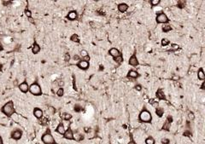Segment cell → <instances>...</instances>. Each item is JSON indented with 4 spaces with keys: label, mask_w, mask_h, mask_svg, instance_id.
I'll return each instance as SVG.
<instances>
[{
    "label": "cell",
    "mask_w": 205,
    "mask_h": 144,
    "mask_svg": "<svg viewBox=\"0 0 205 144\" xmlns=\"http://www.w3.org/2000/svg\"><path fill=\"white\" fill-rule=\"evenodd\" d=\"M62 118H63L64 120H66V121H68V120H70L72 118V115L70 114V113H64L63 114H62Z\"/></svg>",
    "instance_id": "cb8c5ba5"
},
{
    "label": "cell",
    "mask_w": 205,
    "mask_h": 144,
    "mask_svg": "<svg viewBox=\"0 0 205 144\" xmlns=\"http://www.w3.org/2000/svg\"><path fill=\"white\" fill-rule=\"evenodd\" d=\"M145 143L146 144H155V140L153 137L151 136H149L148 138L145 139Z\"/></svg>",
    "instance_id": "484cf974"
},
{
    "label": "cell",
    "mask_w": 205,
    "mask_h": 144,
    "mask_svg": "<svg viewBox=\"0 0 205 144\" xmlns=\"http://www.w3.org/2000/svg\"><path fill=\"white\" fill-rule=\"evenodd\" d=\"M138 120L140 122L143 123H150L152 120V115L150 113V111H148L147 109H143L140 112L139 116H138Z\"/></svg>",
    "instance_id": "7a4b0ae2"
},
{
    "label": "cell",
    "mask_w": 205,
    "mask_h": 144,
    "mask_svg": "<svg viewBox=\"0 0 205 144\" xmlns=\"http://www.w3.org/2000/svg\"><path fill=\"white\" fill-rule=\"evenodd\" d=\"M102 70H103V66H100V67H99V71H102Z\"/></svg>",
    "instance_id": "f907efd6"
},
{
    "label": "cell",
    "mask_w": 205,
    "mask_h": 144,
    "mask_svg": "<svg viewBox=\"0 0 205 144\" xmlns=\"http://www.w3.org/2000/svg\"><path fill=\"white\" fill-rule=\"evenodd\" d=\"M179 79V76H174V77H173V78H172V79L176 81V80H178V79Z\"/></svg>",
    "instance_id": "bcb514c9"
},
{
    "label": "cell",
    "mask_w": 205,
    "mask_h": 144,
    "mask_svg": "<svg viewBox=\"0 0 205 144\" xmlns=\"http://www.w3.org/2000/svg\"><path fill=\"white\" fill-rule=\"evenodd\" d=\"M156 96L159 100H166V96H165L164 91L162 89H158L156 93Z\"/></svg>",
    "instance_id": "7c38bea8"
},
{
    "label": "cell",
    "mask_w": 205,
    "mask_h": 144,
    "mask_svg": "<svg viewBox=\"0 0 205 144\" xmlns=\"http://www.w3.org/2000/svg\"><path fill=\"white\" fill-rule=\"evenodd\" d=\"M77 17H78V14H77V12L75 10L70 11L67 15V18L69 21H75L77 19Z\"/></svg>",
    "instance_id": "4fadbf2b"
},
{
    "label": "cell",
    "mask_w": 205,
    "mask_h": 144,
    "mask_svg": "<svg viewBox=\"0 0 205 144\" xmlns=\"http://www.w3.org/2000/svg\"><path fill=\"white\" fill-rule=\"evenodd\" d=\"M41 140L44 144H56V141L51 133L50 132V130H47V131L43 134Z\"/></svg>",
    "instance_id": "277c9868"
},
{
    "label": "cell",
    "mask_w": 205,
    "mask_h": 144,
    "mask_svg": "<svg viewBox=\"0 0 205 144\" xmlns=\"http://www.w3.org/2000/svg\"><path fill=\"white\" fill-rule=\"evenodd\" d=\"M194 118H195L194 113L192 112H188V119L190 120V121H192V120H194Z\"/></svg>",
    "instance_id": "836d02e7"
},
{
    "label": "cell",
    "mask_w": 205,
    "mask_h": 144,
    "mask_svg": "<svg viewBox=\"0 0 205 144\" xmlns=\"http://www.w3.org/2000/svg\"><path fill=\"white\" fill-rule=\"evenodd\" d=\"M2 3H3V4H10V3H11V2L10 1H3Z\"/></svg>",
    "instance_id": "f6af8a7d"
},
{
    "label": "cell",
    "mask_w": 205,
    "mask_h": 144,
    "mask_svg": "<svg viewBox=\"0 0 205 144\" xmlns=\"http://www.w3.org/2000/svg\"><path fill=\"white\" fill-rule=\"evenodd\" d=\"M80 55L81 58H84V57L87 56V55H88V52L86 51V50H82L80 52Z\"/></svg>",
    "instance_id": "4dcf8cb0"
},
{
    "label": "cell",
    "mask_w": 205,
    "mask_h": 144,
    "mask_svg": "<svg viewBox=\"0 0 205 144\" xmlns=\"http://www.w3.org/2000/svg\"><path fill=\"white\" fill-rule=\"evenodd\" d=\"M170 143V141L169 139H168V138H163V139H161V144H169Z\"/></svg>",
    "instance_id": "74e56055"
},
{
    "label": "cell",
    "mask_w": 205,
    "mask_h": 144,
    "mask_svg": "<svg viewBox=\"0 0 205 144\" xmlns=\"http://www.w3.org/2000/svg\"><path fill=\"white\" fill-rule=\"evenodd\" d=\"M64 94V90L63 88H58V90H57V95L58 96H62Z\"/></svg>",
    "instance_id": "f1b7e54d"
},
{
    "label": "cell",
    "mask_w": 205,
    "mask_h": 144,
    "mask_svg": "<svg viewBox=\"0 0 205 144\" xmlns=\"http://www.w3.org/2000/svg\"><path fill=\"white\" fill-rule=\"evenodd\" d=\"M201 89L205 90V81H203V84H202V85H201Z\"/></svg>",
    "instance_id": "ee69618b"
},
{
    "label": "cell",
    "mask_w": 205,
    "mask_h": 144,
    "mask_svg": "<svg viewBox=\"0 0 205 144\" xmlns=\"http://www.w3.org/2000/svg\"><path fill=\"white\" fill-rule=\"evenodd\" d=\"M40 50H41V48H40V46H39V44H38L37 42L34 41V43L33 44V47H32V51H33V54H38L39 51H40Z\"/></svg>",
    "instance_id": "ac0fdd59"
},
{
    "label": "cell",
    "mask_w": 205,
    "mask_h": 144,
    "mask_svg": "<svg viewBox=\"0 0 205 144\" xmlns=\"http://www.w3.org/2000/svg\"><path fill=\"white\" fill-rule=\"evenodd\" d=\"M127 144H137V143L134 141H131V142H129V143H127Z\"/></svg>",
    "instance_id": "c3c4849f"
},
{
    "label": "cell",
    "mask_w": 205,
    "mask_h": 144,
    "mask_svg": "<svg viewBox=\"0 0 205 144\" xmlns=\"http://www.w3.org/2000/svg\"><path fill=\"white\" fill-rule=\"evenodd\" d=\"M169 40H168V39H161V45L162 46H167L168 44H169Z\"/></svg>",
    "instance_id": "1f68e13d"
},
{
    "label": "cell",
    "mask_w": 205,
    "mask_h": 144,
    "mask_svg": "<svg viewBox=\"0 0 205 144\" xmlns=\"http://www.w3.org/2000/svg\"><path fill=\"white\" fill-rule=\"evenodd\" d=\"M114 61L116 62V63H118V64H120L122 62H123V56H122V55L120 54V55H118V56H116V57H115L114 58Z\"/></svg>",
    "instance_id": "603a6c76"
},
{
    "label": "cell",
    "mask_w": 205,
    "mask_h": 144,
    "mask_svg": "<svg viewBox=\"0 0 205 144\" xmlns=\"http://www.w3.org/2000/svg\"><path fill=\"white\" fill-rule=\"evenodd\" d=\"M3 138H2L1 135H0V144H3Z\"/></svg>",
    "instance_id": "7dc6e473"
},
{
    "label": "cell",
    "mask_w": 205,
    "mask_h": 144,
    "mask_svg": "<svg viewBox=\"0 0 205 144\" xmlns=\"http://www.w3.org/2000/svg\"><path fill=\"white\" fill-rule=\"evenodd\" d=\"M172 30V27H171L170 25H165V26H162V31L164 32H168Z\"/></svg>",
    "instance_id": "83f0119b"
},
{
    "label": "cell",
    "mask_w": 205,
    "mask_h": 144,
    "mask_svg": "<svg viewBox=\"0 0 205 144\" xmlns=\"http://www.w3.org/2000/svg\"><path fill=\"white\" fill-rule=\"evenodd\" d=\"M63 136H64V138H66V139H68V140H73L74 134H73V132L72 131L71 128H68V130L65 131V132H64V134H63Z\"/></svg>",
    "instance_id": "ba28073f"
},
{
    "label": "cell",
    "mask_w": 205,
    "mask_h": 144,
    "mask_svg": "<svg viewBox=\"0 0 205 144\" xmlns=\"http://www.w3.org/2000/svg\"><path fill=\"white\" fill-rule=\"evenodd\" d=\"M164 113V109L162 107H157L156 108V114L157 115L158 117H161Z\"/></svg>",
    "instance_id": "44dd1931"
},
{
    "label": "cell",
    "mask_w": 205,
    "mask_h": 144,
    "mask_svg": "<svg viewBox=\"0 0 205 144\" xmlns=\"http://www.w3.org/2000/svg\"><path fill=\"white\" fill-rule=\"evenodd\" d=\"M76 66H78V67L80 68V69L86 71V70H87L88 68H89L90 63H89V62H85V61H83V60H81V59H80V60L78 62V63L76 64Z\"/></svg>",
    "instance_id": "52a82bcc"
},
{
    "label": "cell",
    "mask_w": 205,
    "mask_h": 144,
    "mask_svg": "<svg viewBox=\"0 0 205 144\" xmlns=\"http://www.w3.org/2000/svg\"><path fill=\"white\" fill-rule=\"evenodd\" d=\"M57 84H58V86L60 88H62L64 86V81L62 80V79H58V80H57Z\"/></svg>",
    "instance_id": "e575fe53"
},
{
    "label": "cell",
    "mask_w": 205,
    "mask_h": 144,
    "mask_svg": "<svg viewBox=\"0 0 205 144\" xmlns=\"http://www.w3.org/2000/svg\"><path fill=\"white\" fill-rule=\"evenodd\" d=\"M21 136H22V131L19 129L14 130V131L11 132V134H10V137H11L12 139L15 140V141L20 140L21 138Z\"/></svg>",
    "instance_id": "8992f818"
},
{
    "label": "cell",
    "mask_w": 205,
    "mask_h": 144,
    "mask_svg": "<svg viewBox=\"0 0 205 144\" xmlns=\"http://www.w3.org/2000/svg\"><path fill=\"white\" fill-rule=\"evenodd\" d=\"M156 20V22L159 23V24H161V23H163V24H165V23H168V21H169V19H168V16L166 15V14L162 13V12L157 14Z\"/></svg>",
    "instance_id": "5b68a950"
},
{
    "label": "cell",
    "mask_w": 205,
    "mask_h": 144,
    "mask_svg": "<svg viewBox=\"0 0 205 144\" xmlns=\"http://www.w3.org/2000/svg\"><path fill=\"white\" fill-rule=\"evenodd\" d=\"M160 3H161V0H150V3L152 6H157Z\"/></svg>",
    "instance_id": "f546056e"
},
{
    "label": "cell",
    "mask_w": 205,
    "mask_h": 144,
    "mask_svg": "<svg viewBox=\"0 0 205 144\" xmlns=\"http://www.w3.org/2000/svg\"><path fill=\"white\" fill-rule=\"evenodd\" d=\"M73 59L74 61H80V57L78 55H73Z\"/></svg>",
    "instance_id": "60d3db41"
},
{
    "label": "cell",
    "mask_w": 205,
    "mask_h": 144,
    "mask_svg": "<svg viewBox=\"0 0 205 144\" xmlns=\"http://www.w3.org/2000/svg\"><path fill=\"white\" fill-rule=\"evenodd\" d=\"M186 6V2L183 1V0H180L177 3V7L179 9H183L184 7Z\"/></svg>",
    "instance_id": "4316f807"
},
{
    "label": "cell",
    "mask_w": 205,
    "mask_h": 144,
    "mask_svg": "<svg viewBox=\"0 0 205 144\" xmlns=\"http://www.w3.org/2000/svg\"><path fill=\"white\" fill-rule=\"evenodd\" d=\"M57 87H59L58 86V84H57V81H55V82L52 83V89H57Z\"/></svg>",
    "instance_id": "f35d334b"
},
{
    "label": "cell",
    "mask_w": 205,
    "mask_h": 144,
    "mask_svg": "<svg viewBox=\"0 0 205 144\" xmlns=\"http://www.w3.org/2000/svg\"><path fill=\"white\" fill-rule=\"evenodd\" d=\"M109 54L111 55V56H113L115 58V57H116V56H118V55H120V50H118V49H116V48H111L110 50H109Z\"/></svg>",
    "instance_id": "9a60e30c"
},
{
    "label": "cell",
    "mask_w": 205,
    "mask_h": 144,
    "mask_svg": "<svg viewBox=\"0 0 205 144\" xmlns=\"http://www.w3.org/2000/svg\"><path fill=\"white\" fill-rule=\"evenodd\" d=\"M173 122V117L172 116H168V118H167L166 119V122L164 123V125H163L162 126V129L165 130V131H168L170 128V125H171V123Z\"/></svg>",
    "instance_id": "8fae6325"
},
{
    "label": "cell",
    "mask_w": 205,
    "mask_h": 144,
    "mask_svg": "<svg viewBox=\"0 0 205 144\" xmlns=\"http://www.w3.org/2000/svg\"><path fill=\"white\" fill-rule=\"evenodd\" d=\"M139 77V73H138L135 70H130L127 73V78L128 79H137Z\"/></svg>",
    "instance_id": "5bb4252c"
},
{
    "label": "cell",
    "mask_w": 205,
    "mask_h": 144,
    "mask_svg": "<svg viewBox=\"0 0 205 144\" xmlns=\"http://www.w3.org/2000/svg\"><path fill=\"white\" fill-rule=\"evenodd\" d=\"M33 115L37 118H41L43 117V111L39 107H35L33 110Z\"/></svg>",
    "instance_id": "e0dca14e"
},
{
    "label": "cell",
    "mask_w": 205,
    "mask_h": 144,
    "mask_svg": "<svg viewBox=\"0 0 205 144\" xmlns=\"http://www.w3.org/2000/svg\"><path fill=\"white\" fill-rule=\"evenodd\" d=\"M172 48L174 49V50H178L179 45H177V44H172Z\"/></svg>",
    "instance_id": "7bdbcfd3"
},
{
    "label": "cell",
    "mask_w": 205,
    "mask_h": 144,
    "mask_svg": "<svg viewBox=\"0 0 205 144\" xmlns=\"http://www.w3.org/2000/svg\"><path fill=\"white\" fill-rule=\"evenodd\" d=\"M30 93L32 95L35 96H39L42 95V90H41V87L37 82H34L31 85L29 86V90H28Z\"/></svg>",
    "instance_id": "3957f363"
},
{
    "label": "cell",
    "mask_w": 205,
    "mask_h": 144,
    "mask_svg": "<svg viewBox=\"0 0 205 144\" xmlns=\"http://www.w3.org/2000/svg\"><path fill=\"white\" fill-rule=\"evenodd\" d=\"M74 111L75 112H77V113H80V111L82 110V107L80 105H79V104H75L74 105Z\"/></svg>",
    "instance_id": "d6a6232c"
},
{
    "label": "cell",
    "mask_w": 205,
    "mask_h": 144,
    "mask_svg": "<svg viewBox=\"0 0 205 144\" xmlns=\"http://www.w3.org/2000/svg\"><path fill=\"white\" fill-rule=\"evenodd\" d=\"M25 15H26L27 16H28V18H30L32 16V13H31V11H30L29 10H28V9H26L25 10Z\"/></svg>",
    "instance_id": "8d00e7d4"
},
{
    "label": "cell",
    "mask_w": 205,
    "mask_h": 144,
    "mask_svg": "<svg viewBox=\"0 0 205 144\" xmlns=\"http://www.w3.org/2000/svg\"><path fill=\"white\" fill-rule=\"evenodd\" d=\"M19 89H20V91L23 93L28 92V90H29V85H28V82H27V81H24V82H22L21 84H19Z\"/></svg>",
    "instance_id": "9c48e42d"
},
{
    "label": "cell",
    "mask_w": 205,
    "mask_h": 144,
    "mask_svg": "<svg viewBox=\"0 0 205 144\" xmlns=\"http://www.w3.org/2000/svg\"><path fill=\"white\" fill-rule=\"evenodd\" d=\"M70 39H71V41H73V42H75V43H80V38H79V36L77 35V34H73V35L70 37Z\"/></svg>",
    "instance_id": "7402d4cb"
},
{
    "label": "cell",
    "mask_w": 205,
    "mask_h": 144,
    "mask_svg": "<svg viewBox=\"0 0 205 144\" xmlns=\"http://www.w3.org/2000/svg\"><path fill=\"white\" fill-rule=\"evenodd\" d=\"M129 64L132 66H137L138 65V61L137 58L136 53H134L132 55H131L130 58H129Z\"/></svg>",
    "instance_id": "30bf717a"
},
{
    "label": "cell",
    "mask_w": 205,
    "mask_h": 144,
    "mask_svg": "<svg viewBox=\"0 0 205 144\" xmlns=\"http://www.w3.org/2000/svg\"><path fill=\"white\" fill-rule=\"evenodd\" d=\"M150 103L152 105V107H155V108H157V107H159V103H158L157 101H155L154 99H151V100L150 101Z\"/></svg>",
    "instance_id": "d4e9b609"
},
{
    "label": "cell",
    "mask_w": 205,
    "mask_h": 144,
    "mask_svg": "<svg viewBox=\"0 0 205 144\" xmlns=\"http://www.w3.org/2000/svg\"><path fill=\"white\" fill-rule=\"evenodd\" d=\"M64 61H65L66 62H68L70 61V55L68 53H66L65 55H64Z\"/></svg>",
    "instance_id": "d590c367"
},
{
    "label": "cell",
    "mask_w": 205,
    "mask_h": 144,
    "mask_svg": "<svg viewBox=\"0 0 205 144\" xmlns=\"http://www.w3.org/2000/svg\"><path fill=\"white\" fill-rule=\"evenodd\" d=\"M197 78H198L199 80L204 81L205 74H204V69H203V67H200L198 69V72H197Z\"/></svg>",
    "instance_id": "d6986e66"
},
{
    "label": "cell",
    "mask_w": 205,
    "mask_h": 144,
    "mask_svg": "<svg viewBox=\"0 0 205 144\" xmlns=\"http://www.w3.org/2000/svg\"><path fill=\"white\" fill-rule=\"evenodd\" d=\"M1 112L7 117H11L14 113H15V107H14V102L12 101L6 102L4 105L2 107Z\"/></svg>",
    "instance_id": "6da1fadb"
},
{
    "label": "cell",
    "mask_w": 205,
    "mask_h": 144,
    "mask_svg": "<svg viewBox=\"0 0 205 144\" xmlns=\"http://www.w3.org/2000/svg\"><path fill=\"white\" fill-rule=\"evenodd\" d=\"M127 10H128V5H127V3H119V4H118V10H119L120 12H121V13L126 12Z\"/></svg>",
    "instance_id": "2e32d148"
},
{
    "label": "cell",
    "mask_w": 205,
    "mask_h": 144,
    "mask_svg": "<svg viewBox=\"0 0 205 144\" xmlns=\"http://www.w3.org/2000/svg\"><path fill=\"white\" fill-rule=\"evenodd\" d=\"M56 131L57 133H59L60 135H63L64 132H65V128H64V125H62V123H60L58 125H57V129H56Z\"/></svg>",
    "instance_id": "ffe728a7"
},
{
    "label": "cell",
    "mask_w": 205,
    "mask_h": 144,
    "mask_svg": "<svg viewBox=\"0 0 205 144\" xmlns=\"http://www.w3.org/2000/svg\"><path fill=\"white\" fill-rule=\"evenodd\" d=\"M190 135H191V133H190L189 131H186L184 132V136H190Z\"/></svg>",
    "instance_id": "b9f144b4"
},
{
    "label": "cell",
    "mask_w": 205,
    "mask_h": 144,
    "mask_svg": "<svg viewBox=\"0 0 205 144\" xmlns=\"http://www.w3.org/2000/svg\"><path fill=\"white\" fill-rule=\"evenodd\" d=\"M135 90H136V91H141L142 86L140 85V84H136V85H135Z\"/></svg>",
    "instance_id": "ab89813d"
},
{
    "label": "cell",
    "mask_w": 205,
    "mask_h": 144,
    "mask_svg": "<svg viewBox=\"0 0 205 144\" xmlns=\"http://www.w3.org/2000/svg\"><path fill=\"white\" fill-rule=\"evenodd\" d=\"M3 50V45L1 44V43H0V51H2Z\"/></svg>",
    "instance_id": "681fc988"
}]
</instances>
